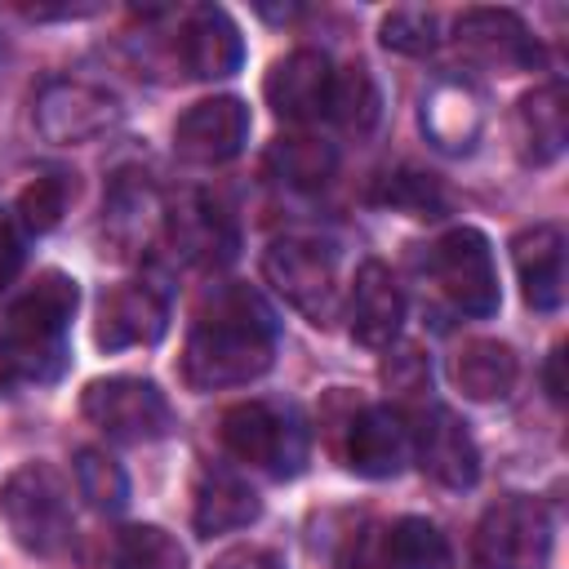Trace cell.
Instances as JSON below:
<instances>
[{
    "label": "cell",
    "instance_id": "26",
    "mask_svg": "<svg viewBox=\"0 0 569 569\" xmlns=\"http://www.w3.org/2000/svg\"><path fill=\"white\" fill-rule=\"evenodd\" d=\"M378 111H382V98H378V84L369 76V67H342L333 71V84H329V120L347 133H369L378 124Z\"/></svg>",
    "mask_w": 569,
    "mask_h": 569
},
{
    "label": "cell",
    "instance_id": "7",
    "mask_svg": "<svg viewBox=\"0 0 569 569\" xmlns=\"http://www.w3.org/2000/svg\"><path fill=\"white\" fill-rule=\"evenodd\" d=\"M476 569H547L551 556V520L533 498H498L480 525H476V542H471Z\"/></svg>",
    "mask_w": 569,
    "mask_h": 569
},
{
    "label": "cell",
    "instance_id": "24",
    "mask_svg": "<svg viewBox=\"0 0 569 569\" xmlns=\"http://www.w3.org/2000/svg\"><path fill=\"white\" fill-rule=\"evenodd\" d=\"M333 164H338V151L311 133H280L271 147H267V169L284 182V187H298V191H316L333 178Z\"/></svg>",
    "mask_w": 569,
    "mask_h": 569
},
{
    "label": "cell",
    "instance_id": "10",
    "mask_svg": "<svg viewBox=\"0 0 569 569\" xmlns=\"http://www.w3.org/2000/svg\"><path fill=\"white\" fill-rule=\"evenodd\" d=\"M409 449L418 453V467L445 489H471L480 480V449L467 422L445 405H431L418 413L409 431Z\"/></svg>",
    "mask_w": 569,
    "mask_h": 569
},
{
    "label": "cell",
    "instance_id": "12",
    "mask_svg": "<svg viewBox=\"0 0 569 569\" xmlns=\"http://www.w3.org/2000/svg\"><path fill=\"white\" fill-rule=\"evenodd\" d=\"M249 138V107L231 93L187 107L173 124V151L191 164H222Z\"/></svg>",
    "mask_w": 569,
    "mask_h": 569
},
{
    "label": "cell",
    "instance_id": "38",
    "mask_svg": "<svg viewBox=\"0 0 569 569\" xmlns=\"http://www.w3.org/2000/svg\"><path fill=\"white\" fill-rule=\"evenodd\" d=\"M9 378H13V373H9V360H4V347H0V387H4Z\"/></svg>",
    "mask_w": 569,
    "mask_h": 569
},
{
    "label": "cell",
    "instance_id": "32",
    "mask_svg": "<svg viewBox=\"0 0 569 569\" xmlns=\"http://www.w3.org/2000/svg\"><path fill=\"white\" fill-rule=\"evenodd\" d=\"M436 13L431 9H391L382 18V44L409 58H422L436 49Z\"/></svg>",
    "mask_w": 569,
    "mask_h": 569
},
{
    "label": "cell",
    "instance_id": "4",
    "mask_svg": "<svg viewBox=\"0 0 569 569\" xmlns=\"http://www.w3.org/2000/svg\"><path fill=\"white\" fill-rule=\"evenodd\" d=\"M262 276L311 325L325 329L338 320V253H333V244H325L316 236L271 240L262 253Z\"/></svg>",
    "mask_w": 569,
    "mask_h": 569
},
{
    "label": "cell",
    "instance_id": "11",
    "mask_svg": "<svg viewBox=\"0 0 569 569\" xmlns=\"http://www.w3.org/2000/svg\"><path fill=\"white\" fill-rule=\"evenodd\" d=\"M453 40L471 62H485L498 71H525V67H538L542 58L533 31L511 9H467L453 22Z\"/></svg>",
    "mask_w": 569,
    "mask_h": 569
},
{
    "label": "cell",
    "instance_id": "36",
    "mask_svg": "<svg viewBox=\"0 0 569 569\" xmlns=\"http://www.w3.org/2000/svg\"><path fill=\"white\" fill-rule=\"evenodd\" d=\"M27 18H84V13H93V4H62V9H44V4H36V9H22Z\"/></svg>",
    "mask_w": 569,
    "mask_h": 569
},
{
    "label": "cell",
    "instance_id": "9",
    "mask_svg": "<svg viewBox=\"0 0 569 569\" xmlns=\"http://www.w3.org/2000/svg\"><path fill=\"white\" fill-rule=\"evenodd\" d=\"M31 120H36V129H40L49 142L76 147V142H93V138H102L107 129L120 124V98L107 93L102 84L58 76V80H49V84L36 93Z\"/></svg>",
    "mask_w": 569,
    "mask_h": 569
},
{
    "label": "cell",
    "instance_id": "30",
    "mask_svg": "<svg viewBox=\"0 0 569 569\" xmlns=\"http://www.w3.org/2000/svg\"><path fill=\"white\" fill-rule=\"evenodd\" d=\"M378 200L409 213V218H440L449 209V196L440 191V182L431 173H413V169L387 173L382 187H378Z\"/></svg>",
    "mask_w": 569,
    "mask_h": 569
},
{
    "label": "cell",
    "instance_id": "23",
    "mask_svg": "<svg viewBox=\"0 0 569 569\" xmlns=\"http://www.w3.org/2000/svg\"><path fill=\"white\" fill-rule=\"evenodd\" d=\"M516 351L498 338H467L453 356H449V378L467 400H502L516 387Z\"/></svg>",
    "mask_w": 569,
    "mask_h": 569
},
{
    "label": "cell",
    "instance_id": "28",
    "mask_svg": "<svg viewBox=\"0 0 569 569\" xmlns=\"http://www.w3.org/2000/svg\"><path fill=\"white\" fill-rule=\"evenodd\" d=\"M71 471H76V489H80V498L93 507V511H120L124 502H129V476H124V467L111 458V453H102V449H80L76 453V462H71Z\"/></svg>",
    "mask_w": 569,
    "mask_h": 569
},
{
    "label": "cell",
    "instance_id": "3",
    "mask_svg": "<svg viewBox=\"0 0 569 569\" xmlns=\"http://www.w3.org/2000/svg\"><path fill=\"white\" fill-rule=\"evenodd\" d=\"M0 516L13 542L31 556H58L71 547L76 533L71 493L49 462H27L0 485Z\"/></svg>",
    "mask_w": 569,
    "mask_h": 569
},
{
    "label": "cell",
    "instance_id": "2",
    "mask_svg": "<svg viewBox=\"0 0 569 569\" xmlns=\"http://www.w3.org/2000/svg\"><path fill=\"white\" fill-rule=\"evenodd\" d=\"M76 280L62 271H40L36 284L9 307L4 320V360L22 382H58L67 369V329L76 316Z\"/></svg>",
    "mask_w": 569,
    "mask_h": 569
},
{
    "label": "cell",
    "instance_id": "35",
    "mask_svg": "<svg viewBox=\"0 0 569 569\" xmlns=\"http://www.w3.org/2000/svg\"><path fill=\"white\" fill-rule=\"evenodd\" d=\"M213 569H280V560H276L271 551H258V547H236V551H227Z\"/></svg>",
    "mask_w": 569,
    "mask_h": 569
},
{
    "label": "cell",
    "instance_id": "19",
    "mask_svg": "<svg viewBox=\"0 0 569 569\" xmlns=\"http://www.w3.org/2000/svg\"><path fill=\"white\" fill-rule=\"evenodd\" d=\"M485 129V98L476 84L467 80H440L427 98H422V133L431 138V147L462 156L476 147Z\"/></svg>",
    "mask_w": 569,
    "mask_h": 569
},
{
    "label": "cell",
    "instance_id": "15",
    "mask_svg": "<svg viewBox=\"0 0 569 569\" xmlns=\"http://www.w3.org/2000/svg\"><path fill=\"white\" fill-rule=\"evenodd\" d=\"M347 316H351V338L360 347H391L400 325H405V293L391 276V267H382L378 258L360 262L356 280H351V302H347Z\"/></svg>",
    "mask_w": 569,
    "mask_h": 569
},
{
    "label": "cell",
    "instance_id": "8",
    "mask_svg": "<svg viewBox=\"0 0 569 569\" xmlns=\"http://www.w3.org/2000/svg\"><path fill=\"white\" fill-rule=\"evenodd\" d=\"M431 276L462 316H493L502 302L493 249L476 227H453L431 244Z\"/></svg>",
    "mask_w": 569,
    "mask_h": 569
},
{
    "label": "cell",
    "instance_id": "13",
    "mask_svg": "<svg viewBox=\"0 0 569 569\" xmlns=\"http://www.w3.org/2000/svg\"><path fill=\"white\" fill-rule=\"evenodd\" d=\"M329 84H333V67L325 53L316 49H293L284 53L267 80H262V98L267 107L289 120V124H311L329 111Z\"/></svg>",
    "mask_w": 569,
    "mask_h": 569
},
{
    "label": "cell",
    "instance_id": "22",
    "mask_svg": "<svg viewBox=\"0 0 569 569\" xmlns=\"http://www.w3.org/2000/svg\"><path fill=\"white\" fill-rule=\"evenodd\" d=\"M262 511L258 493L227 467H204L200 480H196V502H191V525L196 533L213 538V533H231V529H244L253 525Z\"/></svg>",
    "mask_w": 569,
    "mask_h": 569
},
{
    "label": "cell",
    "instance_id": "20",
    "mask_svg": "<svg viewBox=\"0 0 569 569\" xmlns=\"http://www.w3.org/2000/svg\"><path fill=\"white\" fill-rule=\"evenodd\" d=\"M182 62L196 80H227L244 62V40L240 27L231 22L227 9H196L182 27Z\"/></svg>",
    "mask_w": 569,
    "mask_h": 569
},
{
    "label": "cell",
    "instance_id": "14",
    "mask_svg": "<svg viewBox=\"0 0 569 569\" xmlns=\"http://www.w3.org/2000/svg\"><path fill=\"white\" fill-rule=\"evenodd\" d=\"M169 329V302L160 298V289L142 284V280H129V284H116L102 307H98V329H93V342L102 351H124V347H151L160 342Z\"/></svg>",
    "mask_w": 569,
    "mask_h": 569
},
{
    "label": "cell",
    "instance_id": "29",
    "mask_svg": "<svg viewBox=\"0 0 569 569\" xmlns=\"http://www.w3.org/2000/svg\"><path fill=\"white\" fill-rule=\"evenodd\" d=\"M116 569H187V551L160 525H129L116 538Z\"/></svg>",
    "mask_w": 569,
    "mask_h": 569
},
{
    "label": "cell",
    "instance_id": "33",
    "mask_svg": "<svg viewBox=\"0 0 569 569\" xmlns=\"http://www.w3.org/2000/svg\"><path fill=\"white\" fill-rule=\"evenodd\" d=\"M342 569H387V533H378V529H360V533L347 542Z\"/></svg>",
    "mask_w": 569,
    "mask_h": 569
},
{
    "label": "cell",
    "instance_id": "6",
    "mask_svg": "<svg viewBox=\"0 0 569 569\" xmlns=\"http://www.w3.org/2000/svg\"><path fill=\"white\" fill-rule=\"evenodd\" d=\"M80 413L102 436L124 440V445H147V440H160L173 431V409H169L164 391L151 378H133V373L89 382L80 396Z\"/></svg>",
    "mask_w": 569,
    "mask_h": 569
},
{
    "label": "cell",
    "instance_id": "34",
    "mask_svg": "<svg viewBox=\"0 0 569 569\" xmlns=\"http://www.w3.org/2000/svg\"><path fill=\"white\" fill-rule=\"evenodd\" d=\"M18 267H22V231H18L13 213L0 209V293L13 284Z\"/></svg>",
    "mask_w": 569,
    "mask_h": 569
},
{
    "label": "cell",
    "instance_id": "27",
    "mask_svg": "<svg viewBox=\"0 0 569 569\" xmlns=\"http://www.w3.org/2000/svg\"><path fill=\"white\" fill-rule=\"evenodd\" d=\"M387 569H449V542L427 516H405L387 529Z\"/></svg>",
    "mask_w": 569,
    "mask_h": 569
},
{
    "label": "cell",
    "instance_id": "5",
    "mask_svg": "<svg viewBox=\"0 0 569 569\" xmlns=\"http://www.w3.org/2000/svg\"><path fill=\"white\" fill-rule=\"evenodd\" d=\"M222 445L231 458L267 471V476H298L307 462V431L289 409H276L267 400H244L222 413Z\"/></svg>",
    "mask_w": 569,
    "mask_h": 569
},
{
    "label": "cell",
    "instance_id": "1",
    "mask_svg": "<svg viewBox=\"0 0 569 569\" xmlns=\"http://www.w3.org/2000/svg\"><path fill=\"white\" fill-rule=\"evenodd\" d=\"M276 338H280V325L267 298L249 284H222L196 311V325L182 351V378L196 391L244 387L271 369Z\"/></svg>",
    "mask_w": 569,
    "mask_h": 569
},
{
    "label": "cell",
    "instance_id": "25",
    "mask_svg": "<svg viewBox=\"0 0 569 569\" xmlns=\"http://www.w3.org/2000/svg\"><path fill=\"white\" fill-rule=\"evenodd\" d=\"M156 213H160V200H156L147 173H120L116 187H111V200H107V231L124 249H138L151 236Z\"/></svg>",
    "mask_w": 569,
    "mask_h": 569
},
{
    "label": "cell",
    "instance_id": "18",
    "mask_svg": "<svg viewBox=\"0 0 569 569\" xmlns=\"http://www.w3.org/2000/svg\"><path fill=\"white\" fill-rule=\"evenodd\" d=\"M511 138H516V156L525 164H551V160H560V151L569 142V98H565V84L560 80H547V84L529 89L516 102Z\"/></svg>",
    "mask_w": 569,
    "mask_h": 569
},
{
    "label": "cell",
    "instance_id": "31",
    "mask_svg": "<svg viewBox=\"0 0 569 569\" xmlns=\"http://www.w3.org/2000/svg\"><path fill=\"white\" fill-rule=\"evenodd\" d=\"M67 200H71V178L67 173H40L22 187L18 196V213H22V227L27 231H53L67 213Z\"/></svg>",
    "mask_w": 569,
    "mask_h": 569
},
{
    "label": "cell",
    "instance_id": "21",
    "mask_svg": "<svg viewBox=\"0 0 569 569\" xmlns=\"http://www.w3.org/2000/svg\"><path fill=\"white\" fill-rule=\"evenodd\" d=\"M169 236L187 262L200 267H222L236 253V227L227 209L209 196H191L169 213Z\"/></svg>",
    "mask_w": 569,
    "mask_h": 569
},
{
    "label": "cell",
    "instance_id": "16",
    "mask_svg": "<svg viewBox=\"0 0 569 569\" xmlns=\"http://www.w3.org/2000/svg\"><path fill=\"white\" fill-rule=\"evenodd\" d=\"M409 458V427L387 405H365L347 418V467L369 480H387Z\"/></svg>",
    "mask_w": 569,
    "mask_h": 569
},
{
    "label": "cell",
    "instance_id": "17",
    "mask_svg": "<svg viewBox=\"0 0 569 569\" xmlns=\"http://www.w3.org/2000/svg\"><path fill=\"white\" fill-rule=\"evenodd\" d=\"M511 262L520 293L533 311H556L565 302V231L551 222L511 236Z\"/></svg>",
    "mask_w": 569,
    "mask_h": 569
},
{
    "label": "cell",
    "instance_id": "37",
    "mask_svg": "<svg viewBox=\"0 0 569 569\" xmlns=\"http://www.w3.org/2000/svg\"><path fill=\"white\" fill-rule=\"evenodd\" d=\"M560 360H565V356H560V347H556V351H551V360H547V396H551L556 405L565 400V382H560Z\"/></svg>",
    "mask_w": 569,
    "mask_h": 569
}]
</instances>
